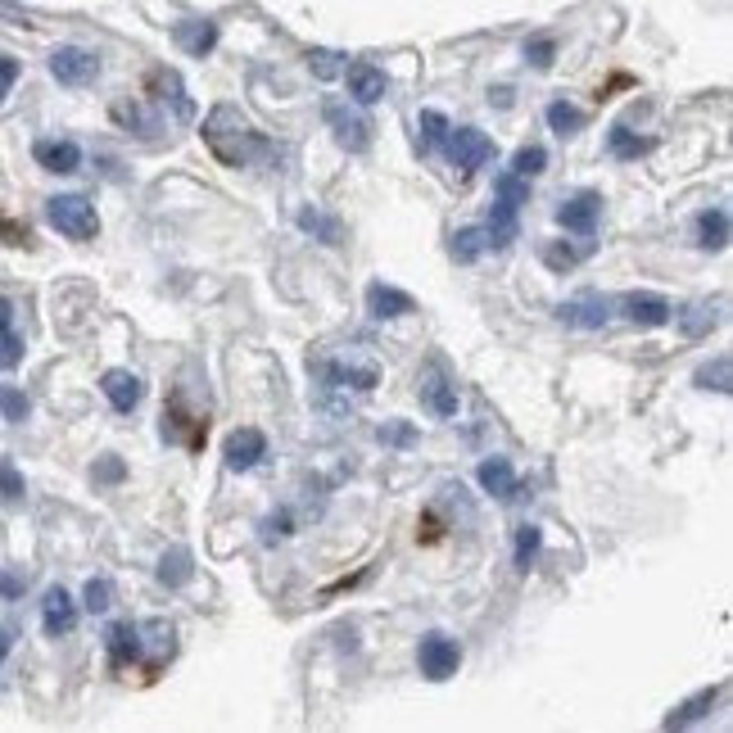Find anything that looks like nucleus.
<instances>
[{"label": "nucleus", "mask_w": 733, "mask_h": 733, "mask_svg": "<svg viewBox=\"0 0 733 733\" xmlns=\"http://www.w3.org/2000/svg\"><path fill=\"white\" fill-rule=\"evenodd\" d=\"M205 146L214 150L218 164L227 168H249L254 159H268L273 141L236 109V105H214L205 118Z\"/></svg>", "instance_id": "f257e3e1"}, {"label": "nucleus", "mask_w": 733, "mask_h": 733, "mask_svg": "<svg viewBox=\"0 0 733 733\" xmlns=\"http://www.w3.org/2000/svg\"><path fill=\"white\" fill-rule=\"evenodd\" d=\"M46 222L59 236H69V240H96V231H100L96 205L87 195H55V199H46Z\"/></svg>", "instance_id": "f03ea898"}, {"label": "nucleus", "mask_w": 733, "mask_h": 733, "mask_svg": "<svg viewBox=\"0 0 733 733\" xmlns=\"http://www.w3.org/2000/svg\"><path fill=\"white\" fill-rule=\"evenodd\" d=\"M444 146H448V159H453V168L462 172V177H472V172H481L494 155H498V146L485 137L481 127H448V137H444Z\"/></svg>", "instance_id": "7ed1b4c3"}, {"label": "nucleus", "mask_w": 733, "mask_h": 733, "mask_svg": "<svg viewBox=\"0 0 733 733\" xmlns=\"http://www.w3.org/2000/svg\"><path fill=\"white\" fill-rule=\"evenodd\" d=\"M164 439L199 453V448H205V439H209V417L205 413H190L186 408V394H172L168 408H164Z\"/></svg>", "instance_id": "20e7f679"}, {"label": "nucleus", "mask_w": 733, "mask_h": 733, "mask_svg": "<svg viewBox=\"0 0 733 733\" xmlns=\"http://www.w3.org/2000/svg\"><path fill=\"white\" fill-rule=\"evenodd\" d=\"M417 665H422V675L430 680V684H444V680H453L457 675V665H462V647H457V638H448V634H426L422 643H417Z\"/></svg>", "instance_id": "39448f33"}, {"label": "nucleus", "mask_w": 733, "mask_h": 733, "mask_svg": "<svg viewBox=\"0 0 733 733\" xmlns=\"http://www.w3.org/2000/svg\"><path fill=\"white\" fill-rule=\"evenodd\" d=\"M50 78L59 87H87V82L100 78V59L91 50H82V46H59L50 55Z\"/></svg>", "instance_id": "423d86ee"}, {"label": "nucleus", "mask_w": 733, "mask_h": 733, "mask_svg": "<svg viewBox=\"0 0 733 733\" xmlns=\"http://www.w3.org/2000/svg\"><path fill=\"white\" fill-rule=\"evenodd\" d=\"M326 127L336 131V141H340L349 155H363V150L372 146V122H367L358 109H349V105H336V100H330V105H326Z\"/></svg>", "instance_id": "0eeeda50"}, {"label": "nucleus", "mask_w": 733, "mask_h": 733, "mask_svg": "<svg viewBox=\"0 0 733 733\" xmlns=\"http://www.w3.org/2000/svg\"><path fill=\"white\" fill-rule=\"evenodd\" d=\"M263 457H268V435H263L258 426H240V430H231L227 444H222L227 472H254Z\"/></svg>", "instance_id": "6e6552de"}, {"label": "nucleus", "mask_w": 733, "mask_h": 733, "mask_svg": "<svg viewBox=\"0 0 733 733\" xmlns=\"http://www.w3.org/2000/svg\"><path fill=\"white\" fill-rule=\"evenodd\" d=\"M100 389H105V398L113 404V413H137L141 398H146V380L137 372H127V367H109L100 376Z\"/></svg>", "instance_id": "1a4fd4ad"}, {"label": "nucleus", "mask_w": 733, "mask_h": 733, "mask_svg": "<svg viewBox=\"0 0 733 733\" xmlns=\"http://www.w3.org/2000/svg\"><path fill=\"white\" fill-rule=\"evenodd\" d=\"M146 91H150L159 105H168L177 122H190V118H195V105H190V96H186V87H181V78H177L172 69H150Z\"/></svg>", "instance_id": "9d476101"}, {"label": "nucleus", "mask_w": 733, "mask_h": 733, "mask_svg": "<svg viewBox=\"0 0 733 733\" xmlns=\"http://www.w3.org/2000/svg\"><path fill=\"white\" fill-rule=\"evenodd\" d=\"M78 625V603L69 597V588H46V603H41V630L50 638H63V634H73Z\"/></svg>", "instance_id": "9b49d317"}, {"label": "nucleus", "mask_w": 733, "mask_h": 733, "mask_svg": "<svg viewBox=\"0 0 733 733\" xmlns=\"http://www.w3.org/2000/svg\"><path fill=\"white\" fill-rule=\"evenodd\" d=\"M616 308L625 313V321H634V326H643V330H652V326H665L675 317V308L665 304L661 295H647V290H638V295H621L616 299Z\"/></svg>", "instance_id": "f8f14e48"}, {"label": "nucleus", "mask_w": 733, "mask_h": 733, "mask_svg": "<svg viewBox=\"0 0 733 733\" xmlns=\"http://www.w3.org/2000/svg\"><path fill=\"white\" fill-rule=\"evenodd\" d=\"M597 218H603V195H593V190L566 199V205L557 209V222L566 231H575V236H593L597 231Z\"/></svg>", "instance_id": "ddd939ff"}, {"label": "nucleus", "mask_w": 733, "mask_h": 733, "mask_svg": "<svg viewBox=\"0 0 733 733\" xmlns=\"http://www.w3.org/2000/svg\"><path fill=\"white\" fill-rule=\"evenodd\" d=\"M476 485H481L485 494L503 498V503L521 498V481H516V472H512V462H507V457H485V462L476 466Z\"/></svg>", "instance_id": "4468645a"}, {"label": "nucleus", "mask_w": 733, "mask_h": 733, "mask_svg": "<svg viewBox=\"0 0 733 733\" xmlns=\"http://www.w3.org/2000/svg\"><path fill=\"white\" fill-rule=\"evenodd\" d=\"M105 643H109V665H113V671H127V665H131V661H141V652H146L141 625H131V621L109 625Z\"/></svg>", "instance_id": "2eb2a0df"}, {"label": "nucleus", "mask_w": 733, "mask_h": 733, "mask_svg": "<svg viewBox=\"0 0 733 733\" xmlns=\"http://www.w3.org/2000/svg\"><path fill=\"white\" fill-rule=\"evenodd\" d=\"M367 313H372L376 321H394V317L417 313V299H413L408 290H394V286H385V281H372V286H367Z\"/></svg>", "instance_id": "dca6fc26"}, {"label": "nucleus", "mask_w": 733, "mask_h": 733, "mask_svg": "<svg viewBox=\"0 0 733 733\" xmlns=\"http://www.w3.org/2000/svg\"><path fill=\"white\" fill-rule=\"evenodd\" d=\"M417 394L426 398V408H430L435 417H457V385H453L439 367H426V372H422Z\"/></svg>", "instance_id": "f3484780"}, {"label": "nucleus", "mask_w": 733, "mask_h": 733, "mask_svg": "<svg viewBox=\"0 0 733 733\" xmlns=\"http://www.w3.org/2000/svg\"><path fill=\"white\" fill-rule=\"evenodd\" d=\"M557 317H562L566 326H584V330H597V326H607V317H612V304H607L603 295H580V299H566V304L557 308Z\"/></svg>", "instance_id": "a211bd4d"}, {"label": "nucleus", "mask_w": 733, "mask_h": 733, "mask_svg": "<svg viewBox=\"0 0 733 733\" xmlns=\"http://www.w3.org/2000/svg\"><path fill=\"white\" fill-rule=\"evenodd\" d=\"M345 78H349L354 105H376V100H385V91H389V82H385V73L376 69V63H349Z\"/></svg>", "instance_id": "6ab92c4d"}, {"label": "nucleus", "mask_w": 733, "mask_h": 733, "mask_svg": "<svg viewBox=\"0 0 733 733\" xmlns=\"http://www.w3.org/2000/svg\"><path fill=\"white\" fill-rule=\"evenodd\" d=\"M172 41H177L186 55L205 59V55L218 46V23H209V19H186V23L172 28Z\"/></svg>", "instance_id": "aec40b11"}, {"label": "nucleus", "mask_w": 733, "mask_h": 733, "mask_svg": "<svg viewBox=\"0 0 733 733\" xmlns=\"http://www.w3.org/2000/svg\"><path fill=\"white\" fill-rule=\"evenodd\" d=\"M32 159L46 168V172H78L82 168V150L73 141H37L32 146Z\"/></svg>", "instance_id": "412c9836"}, {"label": "nucleus", "mask_w": 733, "mask_h": 733, "mask_svg": "<svg viewBox=\"0 0 733 733\" xmlns=\"http://www.w3.org/2000/svg\"><path fill=\"white\" fill-rule=\"evenodd\" d=\"M724 697V684H715V689H702V693H693L689 702H680L671 715H665L661 724L665 729H689V724H697V720H706L711 715V706Z\"/></svg>", "instance_id": "4be33fe9"}, {"label": "nucleus", "mask_w": 733, "mask_h": 733, "mask_svg": "<svg viewBox=\"0 0 733 733\" xmlns=\"http://www.w3.org/2000/svg\"><path fill=\"white\" fill-rule=\"evenodd\" d=\"M597 245L584 236V245H566V240H544V263L553 273H571V268H580V263L593 254Z\"/></svg>", "instance_id": "5701e85b"}, {"label": "nucleus", "mask_w": 733, "mask_h": 733, "mask_svg": "<svg viewBox=\"0 0 733 733\" xmlns=\"http://www.w3.org/2000/svg\"><path fill=\"white\" fill-rule=\"evenodd\" d=\"M516 236H521L516 209H512V205H503V199H494V214H489V227H485V240H489V249H507Z\"/></svg>", "instance_id": "b1692460"}, {"label": "nucleus", "mask_w": 733, "mask_h": 733, "mask_svg": "<svg viewBox=\"0 0 733 733\" xmlns=\"http://www.w3.org/2000/svg\"><path fill=\"white\" fill-rule=\"evenodd\" d=\"M675 317H680V330L689 340H702V336H711V330L720 326V304H689Z\"/></svg>", "instance_id": "393cba45"}, {"label": "nucleus", "mask_w": 733, "mask_h": 733, "mask_svg": "<svg viewBox=\"0 0 733 733\" xmlns=\"http://www.w3.org/2000/svg\"><path fill=\"white\" fill-rule=\"evenodd\" d=\"M321 376H326V385H340V389H376V367H345V363H326L321 367Z\"/></svg>", "instance_id": "a878e982"}, {"label": "nucleus", "mask_w": 733, "mask_h": 733, "mask_svg": "<svg viewBox=\"0 0 733 733\" xmlns=\"http://www.w3.org/2000/svg\"><path fill=\"white\" fill-rule=\"evenodd\" d=\"M539 548H544V529H539V525H516V539H512V562H516V571H529V566H535Z\"/></svg>", "instance_id": "bb28decb"}, {"label": "nucleus", "mask_w": 733, "mask_h": 733, "mask_svg": "<svg viewBox=\"0 0 733 733\" xmlns=\"http://www.w3.org/2000/svg\"><path fill=\"white\" fill-rule=\"evenodd\" d=\"M607 146H612V155H616V159H625V164H630V159H643V155L652 150V137H638V131H630L625 122H616V127L607 131Z\"/></svg>", "instance_id": "cd10ccee"}, {"label": "nucleus", "mask_w": 733, "mask_h": 733, "mask_svg": "<svg viewBox=\"0 0 733 733\" xmlns=\"http://www.w3.org/2000/svg\"><path fill=\"white\" fill-rule=\"evenodd\" d=\"M697 245H702V249H724V245H729V214H724V209L697 214Z\"/></svg>", "instance_id": "c85d7f7f"}, {"label": "nucleus", "mask_w": 733, "mask_h": 733, "mask_svg": "<svg viewBox=\"0 0 733 733\" xmlns=\"http://www.w3.org/2000/svg\"><path fill=\"white\" fill-rule=\"evenodd\" d=\"M299 227H304L308 236H317L321 245H345L340 218H326V214H317V209H299Z\"/></svg>", "instance_id": "c756f323"}, {"label": "nucleus", "mask_w": 733, "mask_h": 733, "mask_svg": "<svg viewBox=\"0 0 733 733\" xmlns=\"http://www.w3.org/2000/svg\"><path fill=\"white\" fill-rule=\"evenodd\" d=\"M190 575H195V566H190V553H186V548H168V553L159 557V584L181 588Z\"/></svg>", "instance_id": "7c9ffc66"}, {"label": "nucleus", "mask_w": 733, "mask_h": 733, "mask_svg": "<svg viewBox=\"0 0 733 733\" xmlns=\"http://www.w3.org/2000/svg\"><path fill=\"white\" fill-rule=\"evenodd\" d=\"M485 249H489V240H485V227H462V231L453 236V245H448V254H453L457 263H476Z\"/></svg>", "instance_id": "2f4dec72"}, {"label": "nucleus", "mask_w": 733, "mask_h": 733, "mask_svg": "<svg viewBox=\"0 0 733 733\" xmlns=\"http://www.w3.org/2000/svg\"><path fill=\"white\" fill-rule=\"evenodd\" d=\"M697 385L702 389H715V394H729L733 389V363H729V354H720L715 363L697 367Z\"/></svg>", "instance_id": "473e14b6"}, {"label": "nucleus", "mask_w": 733, "mask_h": 733, "mask_svg": "<svg viewBox=\"0 0 733 733\" xmlns=\"http://www.w3.org/2000/svg\"><path fill=\"white\" fill-rule=\"evenodd\" d=\"M548 127L566 141V137H575V131L584 127V113H580L575 105H566V100H553V105H548Z\"/></svg>", "instance_id": "72a5a7b5"}, {"label": "nucleus", "mask_w": 733, "mask_h": 733, "mask_svg": "<svg viewBox=\"0 0 733 733\" xmlns=\"http://www.w3.org/2000/svg\"><path fill=\"white\" fill-rule=\"evenodd\" d=\"M308 69H313L317 82H336L345 73V55H336V50H308Z\"/></svg>", "instance_id": "f704fd0d"}, {"label": "nucleus", "mask_w": 733, "mask_h": 733, "mask_svg": "<svg viewBox=\"0 0 733 733\" xmlns=\"http://www.w3.org/2000/svg\"><path fill=\"white\" fill-rule=\"evenodd\" d=\"M544 168H548V150H544V146H521L516 159H512V172L525 177V181H529V177H539Z\"/></svg>", "instance_id": "c9c22d12"}, {"label": "nucleus", "mask_w": 733, "mask_h": 733, "mask_svg": "<svg viewBox=\"0 0 733 733\" xmlns=\"http://www.w3.org/2000/svg\"><path fill=\"white\" fill-rule=\"evenodd\" d=\"M23 494H28V485H23V476H19V466L0 462V507H19Z\"/></svg>", "instance_id": "e433bc0d"}, {"label": "nucleus", "mask_w": 733, "mask_h": 733, "mask_svg": "<svg viewBox=\"0 0 733 733\" xmlns=\"http://www.w3.org/2000/svg\"><path fill=\"white\" fill-rule=\"evenodd\" d=\"M494 195L503 199V205L521 209V205H529V181H525V177H516V172H503V177L494 181Z\"/></svg>", "instance_id": "4c0bfd02"}, {"label": "nucleus", "mask_w": 733, "mask_h": 733, "mask_svg": "<svg viewBox=\"0 0 733 733\" xmlns=\"http://www.w3.org/2000/svg\"><path fill=\"white\" fill-rule=\"evenodd\" d=\"M82 607H87L91 616L109 612V607H113V584H109V580H87V588H82Z\"/></svg>", "instance_id": "58836bf2"}, {"label": "nucleus", "mask_w": 733, "mask_h": 733, "mask_svg": "<svg viewBox=\"0 0 733 733\" xmlns=\"http://www.w3.org/2000/svg\"><path fill=\"white\" fill-rule=\"evenodd\" d=\"M444 137H448V118H444L439 109H426V113H422V150L444 146Z\"/></svg>", "instance_id": "ea45409f"}, {"label": "nucleus", "mask_w": 733, "mask_h": 733, "mask_svg": "<svg viewBox=\"0 0 733 733\" xmlns=\"http://www.w3.org/2000/svg\"><path fill=\"white\" fill-rule=\"evenodd\" d=\"M0 413H6L10 422H28V413H32L28 394H23V389H14V385H0Z\"/></svg>", "instance_id": "a19ab883"}, {"label": "nucleus", "mask_w": 733, "mask_h": 733, "mask_svg": "<svg viewBox=\"0 0 733 733\" xmlns=\"http://www.w3.org/2000/svg\"><path fill=\"white\" fill-rule=\"evenodd\" d=\"M525 59L535 63V69H553V59H557V46L548 37H535V41H525Z\"/></svg>", "instance_id": "79ce46f5"}, {"label": "nucleus", "mask_w": 733, "mask_h": 733, "mask_svg": "<svg viewBox=\"0 0 733 733\" xmlns=\"http://www.w3.org/2000/svg\"><path fill=\"white\" fill-rule=\"evenodd\" d=\"M23 363V340L14 336V330H0V367L14 372Z\"/></svg>", "instance_id": "37998d69"}, {"label": "nucleus", "mask_w": 733, "mask_h": 733, "mask_svg": "<svg viewBox=\"0 0 733 733\" xmlns=\"http://www.w3.org/2000/svg\"><path fill=\"white\" fill-rule=\"evenodd\" d=\"M19 59L14 55H0V105H6V96L14 91V82H19Z\"/></svg>", "instance_id": "c03bdc74"}, {"label": "nucleus", "mask_w": 733, "mask_h": 733, "mask_svg": "<svg viewBox=\"0 0 733 733\" xmlns=\"http://www.w3.org/2000/svg\"><path fill=\"white\" fill-rule=\"evenodd\" d=\"M113 118H118V122H127V127H137V131H155V122H150L137 105H113Z\"/></svg>", "instance_id": "a18cd8bd"}, {"label": "nucleus", "mask_w": 733, "mask_h": 733, "mask_svg": "<svg viewBox=\"0 0 733 733\" xmlns=\"http://www.w3.org/2000/svg\"><path fill=\"white\" fill-rule=\"evenodd\" d=\"M100 485H118L122 476H127V466L118 462V457H105V462H96V472H91Z\"/></svg>", "instance_id": "49530a36"}, {"label": "nucleus", "mask_w": 733, "mask_h": 733, "mask_svg": "<svg viewBox=\"0 0 733 733\" xmlns=\"http://www.w3.org/2000/svg\"><path fill=\"white\" fill-rule=\"evenodd\" d=\"M376 439L380 444H413V426H380Z\"/></svg>", "instance_id": "de8ad7c7"}, {"label": "nucleus", "mask_w": 733, "mask_h": 733, "mask_svg": "<svg viewBox=\"0 0 733 733\" xmlns=\"http://www.w3.org/2000/svg\"><path fill=\"white\" fill-rule=\"evenodd\" d=\"M0 597H23V575L0 571Z\"/></svg>", "instance_id": "09e8293b"}, {"label": "nucleus", "mask_w": 733, "mask_h": 733, "mask_svg": "<svg viewBox=\"0 0 733 733\" xmlns=\"http://www.w3.org/2000/svg\"><path fill=\"white\" fill-rule=\"evenodd\" d=\"M417 539H422V544H435V539H439V516H435V512H426V516H422Z\"/></svg>", "instance_id": "8fccbe9b"}, {"label": "nucleus", "mask_w": 733, "mask_h": 733, "mask_svg": "<svg viewBox=\"0 0 733 733\" xmlns=\"http://www.w3.org/2000/svg\"><path fill=\"white\" fill-rule=\"evenodd\" d=\"M0 236H10V245H28V231L14 222H0Z\"/></svg>", "instance_id": "3c124183"}, {"label": "nucleus", "mask_w": 733, "mask_h": 733, "mask_svg": "<svg viewBox=\"0 0 733 733\" xmlns=\"http://www.w3.org/2000/svg\"><path fill=\"white\" fill-rule=\"evenodd\" d=\"M10 326H14V304L0 295V330H10Z\"/></svg>", "instance_id": "603ef678"}, {"label": "nucleus", "mask_w": 733, "mask_h": 733, "mask_svg": "<svg viewBox=\"0 0 733 733\" xmlns=\"http://www.w3.org/2000/svg\"><path fill=\"white\" fill-rule=\"evenodd\" d=\"M6 656H10V634L0 630V661H6Z\"/></svg>", "instance_id": "864d4df0"}]
</instances>
